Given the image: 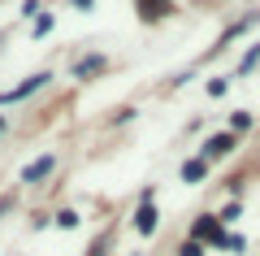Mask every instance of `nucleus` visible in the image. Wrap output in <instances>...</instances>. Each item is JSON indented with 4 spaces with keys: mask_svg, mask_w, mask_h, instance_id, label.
Returning <instances> with one entry per match:
<instances>
[{
    "mask_svg": "<svg viewBox=\"0 0 260 256\" xmlns=\"http://www.w3.org/2000/svg\"><path fill=\"white\" fill-rule=\"evenodd\" d=\"M74 5H78V9H91V5H95V0H74Z\"/></svg>",
    "mask_w": 260,
    "mask_h": 256,
    "instance_id": "f8f14e48",
    "label": "nucleus"
},
{
    "mask_svg": "<svg viewBox=\"0 0 260 256\" xmlns=\"http://www.w3.org/2000/svg\"><path fill=\"white\" fill-rule=\"evenodd\" d=\"M135 226H139V235H152V230H156V209H152V200H148V204L139 209V217H135Z\"/></svg>",
    "mask_w": 260,
    "mask_h": 256,
    "instance_id": "423d86ee",
    "label": "nucleus"
},
{
    "mask_svg": "<svg viewBox=\"0 0 260 256\" xmlns=\"http://www.w3.org/2000/svg\"><path fill=\"white\" fill-rule=\"evenodd\" d=\"M56 169V156H35V161L22 169V183H39V178H48Z\"/></svg>",
    "mask_w": 260,
    "mask_h": 256,
    "instance_id": "f03ea898",
    "label": "nucleus"
},
{
    "mask_svg": "<svg viewBox=\"0 0 260 256\" xmlns=\"http://www.w3.org/2000/svg\"><path fill=\"white\" fill-rule=\"evenodd\" d=\"M48 31H52V18H48V13H39V18H35V35H48Z\"/></svg>",
    "mask_w": 260,
    "mask_h": 256,
    "instance_id": "6e6552de",
    "label": "nucleus"
},
{
    "mask_svg": "<svg viewBox=\"0 0 260 256\" xmlns=\"http://www.w3.org/2000/svg\"><path fill=\"white\" fill-rule=\"evenodd\" d=\"M256 61H260V44H256V48H251V52H247V56H243V70H251V65H256Z\"/></svg>",
    "mask_w": 260,
    "mask_h": 256,
    "instance_id": "9d476101",
    "label": "nucleus"
},
{
    "mask_svg": "<svg viewBox=\"0 0 260 256\" xmlns=\"http://www.w3.org/2000/svg\"><path fill=\"white\" fill-rule=\"evenodd\" d=\"M48 78H52V74H30V78L22 82V87H13V92H5V96H0V104H13V100H26V96H30V92H39V87H44Z\"/></svg>",
    "mask_w": 260,
    "mask_h": 256,
    "instance_id": "f257e3e1",
    "label": "nucleus"
},
{
    "mask_svg": "<svg viewBox=\"0 0 260 256\" xmlns=\"http://www.w3.org/2000/svg\"><path fill=\"white\" fill-rule=\"evenodd\" d=\"M230 126H234V130H247V126H251V113H234Z\"/></svg>",
    "mask_w": 260,
    "mask_h": 256,
    "instance_id": "1a4fd4ad",
    "label": "nucleus"
},
{
    "mask_svg": "<svg viewBox=\"0 0 260 256\" xmlns=\"http://www.w3.org/2000/svg\"><path fill=\"white\" fill-rule=\"evenodd\" d=\"M0 130H5V118H0Z\"/></svg>",
    "mask_w": 260,
    "mask_h": 256,
    "instance_id": "ddd939ff",
    "label": "nucleus"
},
{
    "mask_svg": "<svg viewBox=\"0 0 260 256\" xmlns=\"http://www.w3.org/2000/svg\"><path fill=\"white\" fill-rule=\"evenodd\" d=\"M95 70H104V56H87V61H78V65H74L78 78H87V74H95Z\"/></svg>",
    "mask_w": 260,
    "mask_h": 256,
    "instance_id": "0eeeda50",
    "label": "nucleus"
},
{
    "mask_svg": "<svg viewBox=\"0 0 260 256\" xmlns=\"http://www.w3.org/2000/svg\"><path fill=\"white\" fill-rule=\"evenodd\" d=\"M195 239H213V243H225L221 226H217L213 217H204V221H195Z\"/></svg>",
    "mask_w": 260,
    "mask_h": 256,
    "instance_id": "20e7f679",
    "label": "nucleus"
},
{
    "mask_svg": "<svg viewBox=\"0 0 260 256\" xmlns=\"http://www.w3.org/2000/svg\"><path fill=\"white\" fill-rule=\"evenodd\" d=\"M204 174H208V161H204V156H195V161L182 165V183H200Z\"/></svg>",
    "mask_w": 260,
    "mask_h": 256,
    "instance_id": "39448f33",
    "label": "nucleus"
},
{
    "mask_svg": "<svg viewBox=\"0 0 260 256\" xmlns=\"http://www.w3.org/2000/svg\"><path fill=\"white\" fill-rule=\"evenodd\" d=\"M230 148H234V135H213V139L204 144V161H213V156H225Z\"/></svg>",
    "mask_w": 260,
    "mask_h": 256,
    "instance_id": "7ed1b4c3",
    "label": "nucleus"
},
{
    "mask_svg": "<svg viewBox=\"0 0 260 256\" xmlns=\"http://www.w3.org/2000/svg\"><path fill=\"white\" fill-rule=\"evenodd\" d=\"M182 256H204V247L200 243H182Z\"/></svg>",
    "mask_w": 260,
    "mask_h": 256,
    "instance_id": "9b49d317",
    "label": "nucleus"
}]
</instances>
